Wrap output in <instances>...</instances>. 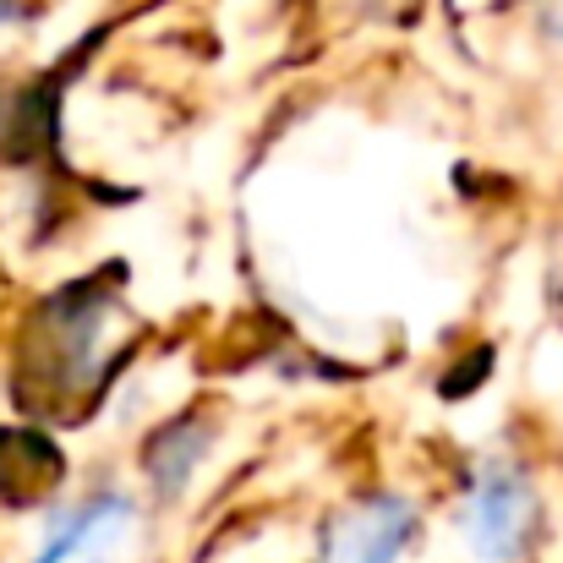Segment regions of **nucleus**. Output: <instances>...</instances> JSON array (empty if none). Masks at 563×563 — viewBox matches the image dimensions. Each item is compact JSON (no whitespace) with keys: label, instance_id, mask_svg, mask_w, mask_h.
<instances>
[{"label":"nucleus","instance_id":"f257e3e1","mask_svg":"<svg viewBox=\"0 0 563 563\" xmlns=\"http://www.w3.org/2000/svg\"><path fill=\"white\" fill-rule=\"evenodd\" d=\"M465 537L482 563H520L537 537V493L520 471L487 465L465 504Z\"/></svg>","mask_w":563,"mask_h":563},{"label":"nucleus","instance_id":"f03ea898","mask_svg":"<svg viewBox=\"0 0 563 563\" xmlns=\"http://www.w3.org/2000/svg\"><path fill=\"white\" fill-rule=\"evenodd\" d=\"M137 542V509L126 498H93L55 520L33 563H121Z\"/></svg>","mask_w":563,"mask_h":563},{"label":"nucleus","instance_id":"7ed1b4c3","mask_svg":"<svg viewBox=\"0 0 563 563\" xmlns=\"http://www.w3.org/2000/svg\"><path fill=\"white\" fill-rule=\"evenodd\" d=\"M410 537H416V509L405 498H362L329 526L323 563H399Z\"/></svg>","mask_w":563,"mask_h":563},{"label":"nucleus","instance_id":"20e7f679","mask_svg":"<svg viewBox=\"0 0 563 563\" xmlns=\"http://www.w3.org/2000/svg\"><path fill=\"white\" fill-rule=\"evenodd\" d=\"M11 16H16V5H11V0H0V27H5Z\"/></svg>","mask_w":563,"mask_h":563}]
</instances>
